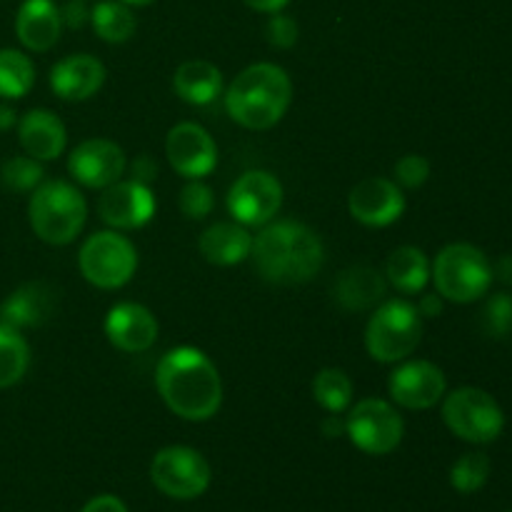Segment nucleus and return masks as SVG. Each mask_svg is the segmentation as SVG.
Wrapping results in <instances>:
<instances>
[{
    "label": "nucleus",
    "instance_id": "nucleus-1",
    "mask_svg": "<svg viewBox=\"0 0 512 512\" xmlns=\"http://www.w3.org/2000/svg\"><path fill=\"white\" fill-rule=\"evenodd\" d=\"M155 385L163 403L190 423L210 420L223 403V383L213 360L198 348H175L160 358Z\"/></svg>",
    "mask_w": 512,
    "mask_h": 512
},
{
    "label": "nucleus",
    "instance_id": "nucleus-2",
    "mask_svg": "<svg viewBox=\"0 0 512 512\" xmlns=\"http://www.w3.org/2000/svg\"><path fill=\"white\" fill-rule=\"evenodd\" d=\"M260 278L275 285H300L320 273L325 260L323 240L298 220L263 225L250 250Z\"/></svg>",
    "mask_w": 512,
    "mask_h": 512
},
{
    "label": "nucleus",
    "instance_id": "nucleus-3",
    "mask_svg": "<svg viewBox=\"0 0 512 512\" xmlns=\"http://www.w3.org/2000/svg\"><path fill=\"white\" fill-rule=\"evenodd\" d=\"M293 100V83L275 63H255L230 83L225 110L250 130H268L283 120Z\"/></svg>",
    "mask_w": 512,
    "mask_h": 512
},
{
    "label": "nucleus",
    "instance_id": "nucleus-4",
    "mask_svg": "<svg viewBox=\"0 0 512 512\" xmlns=\"http://www.w3.org/2000/svg\"><path fill=\"white\" fill-rule=\"evenodd\" d=\"M28 218L30 228L43 243L68 245L83 230L88 205L75 185L65 180H48V183H40L30 195Z\"/></svg>",
    "mask_w": 512,
    "mask_h": 512
},
{
    "label": "nucleus",
    "instance_id": "nucleus-5",
    "mask_svg": "<svg viewBox=\"0 0 512 512\" xmlns=\"http://www.w3.org/2000/svg\"><path fill=\"white\" fill-rule=\"evenodd\" d=\"M435 290L450 303H475L493 285V263L480 248L470 243L445 245L430 265Z\"/></svg>",
    "mask_w": 512,
    "mask_h": 512
},
{
    "label": "nucleus",
    "instance_id": "nucleus-6",
    "mask_svg": "<svg viewBox=\"0 0 512 512\" xmlns=\"http://www.w3.org/2000/svg\"><path fill=\"white\" fill-rule=\"evenodd\" d=\"M423 338V318L408 300H388L375 310L365 328V348L378 363L405 360Z\"/></svg>",
    "mask_w": 512,
    "mask_h": 512
},
{
    "label": "nucleus",
    "instance_id": "nucleus-7",
    "mask_svg": "<svg viewBox=\"0 0 512 512\" xmlns=\"http://www.w3.org/2000/svg\"><path fill=\"white\" fill-rule=\"evenodd\" d=\"M443 420L450 433L473 445L493 443L505 428L503 408L480 388L453 390L443 403Z\"/></svg>",
    "mask_w": 512,
    "mask_h": 512
},
{
    "label": "nucleus",
    "instance_id": "nucleus-8",
    "mask_svg": "<svg viewBox=\"0 0 512 512\" xmlns=\"http://www.w3.org/2000/svg\"><path fill=\"white\" fill-rule=\"evenodd\" d=\"M83 278L100 290H115L130 283L138 268V250L115 230L90 235L78 253Z\"/></svg>",
    "mask_w": 512,
    "mask_h": 512
},
{
    "label": "nucleus",
    "instance_id": "nucleus-9",
    "mask_svg": "<svg viewBox=\"0 0 512 512\" xmlns=\"http://www.w3.org/2000/svg\"><path fill=\"white\" fill-rule=\"evenodd\" d=\"M345 435L363 453L388 455L403 440L405 423L388 400L365 398L350 408L345 418Z\"/></svg>",
    "mask_w": 512,
    "mask_h": 512
},
{
    "label": "nucleus",
    "instance_id": "nucleus-10",
    "mask_svg": "<svg viewBox=\"0 0 512 512\" xmlns=\"http://www.w3.org/2000/svg\"><path fill=\"white\" fill-rule=\"evenodd\" d=\"M210 465L198 450L170 445L153 458L150 480L163 495L175 500L200 498L210 488Z\"/></svg>",
    "mask_w": 512,
    "mask_h": 512
},
{
    "label": "nucleus",
    "instance_id": "nucleus-11",
    "mask_svg": "<svg viewBox=\"0 0 512 512\" xmlns=\"http://www.w3.org/2000/svg\"><path fill=\"white\" fill-rule=\"evenodd\" d=\"M283 205V185L268 170L240 175L228 193V210L240 225H268Z\"/></svg>",
    "mask_w": 512,
    "mask_h": 512
},
{
    "label": "nucleus",
    "instance_id": "nucleus-12",
    "mask_svg": "<svg viewBox=\"0 0 512 512\" xmlns=\"http://www.w3.org/2000/svg\"><path fill=\"white\" fill-rule=\"evenodd\" d=\"M125 165L128 160L123 148L105 138L83 140L68 158V170L75 183L95 190H105L108 185L118 183L125 173Z\"/></svg>",
    "mask_w": 512,
    "mask_h": 512
},
{
    "label": "nucleus",
    "instance_id": "nucleus-13",
    "mask_svg": "<svg viewBox=\"0 0 512 512\" xmlns=\"http://www.w3.org/2000/svg\"><path fill=\"white\" fill-rule=\"evenodd\" d=\"M165 155L175 173L188 180H200L213 173L218 163V148L215 140L198 123H178L170 128L168 140H165Z\"/></svg>",
    "mask_w": 512,
    "mask_h": 512
},
{
    "label": "nucleus",
    "instance_id": "nucleus-14",
    "mask_svg": "<svg viewBox=\"0 0 512 512\" xmlns=\"http://www.w3.org/2000/svg\"><path fill=\"white\" fill-rule=\"evenodd\" d=\"M98 213L113 230L143 228L155 215V195L138 180H118L103 190Z\"/></svg>",
    "mask_w": 512,
    "mask_h": 512
},
{
    "label": "nucleus",
    "instance_id": "nucleus-15",
    "mask_svg": "<svg viewBox=\"0 0 512 512\" xmlns=\"http://www.w3.org/2000/svg\"><path fill=\"white\" fill-rule=\"evenodd\" d=\"M448 380L438 365L428 360H410L393 370L388 380L390 398L408 410H428L443 400Z\"/></svg>",
    "mask_w": 512,
    "mask_h": 512
},
{
    "label": "nucleus",
    "instance_id": "nucleus-16",
    "mask_svg": "<svg viewBox=\"0 0 512 512\" xmlns=\"http://www.w3.org/2000/svg\"><path fill=\"white\" fill-rule=\"evenodd\" d=\"M348 210L368 228H385L405 213V195L395 180L365 178L350 190Z\"/></svg>",
    "mask_w": 512,
    "mask_h": 512
},
{
    "label": "nucleus",
    "instance_id": "nucleus-17",
    "mask_svg": "<svg viewBox=\"0 0 512 512\" xmlns=\"http://www.w3.org/2000/svg\"><path fill=\"white\" fill-rule=\"evenodd\" d=\"M105 335L123 353H145L158 340V320L145 305L118 303L108 310Z\"/></svg>",
    "mask_w": 512,
    "mask_h": 512
},
{
    "label": "nucleus",
    "instance_id": "nucleus-18",
    "mask_svg": "<svg viewBox=\"0 0 512 512\" xmlns=\"http://www.w3.org/2000/svg\"><path fill=\"white\" fill-rule=\"evenodd\" d=\"M105 68L88 53L68 55L50 70V88L63 100H88L103 88Z\"/></svg>",
    "mask_w": 512,
    "mask_h": 512
},
{
    "label": "nucleus",
    "instance_id": "nucleus-19",
    "mask_svg": "<svg viewBox=\"0 0 512 512\" xmlns=\"http://www.w3.org/2000/svg\"><path fill=\"white\" fill-rule=\"evenodd\" d=\"M18 138L25 153L35 160H55L63 155L68 135H65L63 120L45 108L28 110L18 120Z\"/></svg>",
    "mask_w": 512,
    "mask_h": 512
},
{
    "label": "nucleus",
    "instance_id": "nucleus-20",
    "mask_svg": "<svg viewBox=\"0 0 512 512\" xmlns=\"http://www.w3.org/2000/svg\"><path fill=\"white\" fill-rule=\"evenodd\" d=\"M63 30L60 8L53 0H25L15 15L18 40L33 53H45L53 48Z\"/></svg>",
    "mask_w": 512,
    "mask_h": 512
},
{
    "label": "nucleus",
    "instance_id": "nucleus-21",
    "mask_svg": "<svg viewBox=\"0 0 512 512\" xmlns=\"http://www.w3.org/2000/svg\"><path fill=\"white\" fill-rule=\"evenodd\" d=\"M55 310V290L45 283H25L0 305V323L15 330L43 325Z\"/></svg>",
    "mask_w": 512,
    "mask_h": 512
},
{
    "label": "nucleus",
    "instance_id": "nucleus-22",
    "mask_svg": "<svg viewBox=\"0 0 512 512\" xmlns=\"http://www.w3.org/2000/svg\"><path fill=\"white\" fill-rule=\"evenodd\" d=\"M385 293H388V280L368 265H355V268L343 270L340 278L335 280L333 290L340 308L350 310V313L370 310L385 298Z\"/></svg>",
    "mask_w": 512,
    "mask_h": 512
},
{
    "label": "nucleus",
    "instance_id": "nucleus-23",
    "mask_svg": "<svg viewBox=\"0 0 512 512\" xmlns=\"http://www.w3.org/2000/svg\"><path fill=\"white\" fill-rule=\"evenodd\" d=\"M200 253L208 263L228 268L243 263L253 250V235L240 223H215L200 235Z\"/></svg>",
    "mask_w": 512,
    "mask_h": 512
},
{
    "label": "nucleus",
    "instance_id": "nucleus-24",
    "mask_svg": "<svg viewBox=\"0 0 512 512\" xmlns=\"http://www.w3.org/2000/svg\"><path fill=\"white\" fill-rule=\"evenodd\" d=\"M173 88L190 105H210L223 93V73L208 60H188L175 70Z\"/></svg>",
    "mask_w": 512,
    "mask_h": 512
},
{
    "label": "nucleus",
    "instance_id": "nucleus-25",
    "mask_svg": "<svg viewBox=\"0 0 512 512\" xmlns=\"http://www.w3.org/2000/svg\"><path fill=\"white\" fill-rule=\"evenodd\" d=\"M385 275H388V283L403 295L423 293L430 280V260L420 248L403 245L388 258Z\"/></svg>",
    "mask_w": 512,
    "mask_h": 512
},
{
    "label": "nucleus",
    "instance_id": "nucleus-26",
    "mask_svg": "<svg viewBox=\"0 0 512 512\" xmlns=\"http://www.w3.org/2000/svg\"><path fill=\"white\" fill-rule=\"evenodd\" d=\"M90 23H93L95 33L105 43H125L133 38L135 28V15L130 5L120 3V0H103L90 10Z\"/></svg>",
    "mask_w": 512,
    "mask_h": 512
},
{
    "label": "nucleus",
    "instance_id": "nucleus-27",
    "mask_svg": "<svg viewBox=\"0 0 512 512\" xmlns=\"http://www.w3.org/2000/svg\"><path fill=\"white\" fill-rule=\"evenodd\" d=\"M35 83V65L25 53L13 48L0 50V98L18 100Z\"/></svg>",
    "mask_w": 512,
    "mask_h": 512
},
{
    "label": "nucleus",
    "instance_id": "nucleus-28",
    "mask_svg": "<svg viewBox=\"0 0 512 512\" xmlns=\"http://www.w3.org/2000/svg\"><path fill=\"white\" fill-rule=\"evenodd\" d=\"M30 348L20 330L0 323V390L20 383L28 373Z\"/></svg>",
    "mask_w": 512,
    "mask_h": 512
},
{
    "label": "nucleus",
    "instance_id": "nucleus-29",
    "mask_svg": "<svg viewBox=\"0 0 512 512\" xmlns=\"http://www.w3.org/2000/svg\"><path fill=\"white\" fill-rule=\"evenodd\" d=\"M313 395L328 413H345L353 403V383H350L348 373L340 368H325L315 375L313 380Z\"/></svg>",
    "mask_w": 512,
    "mask_h": 512
},
{
    "label": "nucleus",
    "instance_id": "nucleus-30",
    "mask_svg": "<svg viewBox=\"0 0 512 512\" xmlns=\"http://www.w3.org/2000/svg\"><path fill=\"white\" fill-rule=\"evenodd\" d=\"M490 478V458L485 453H465L450 470V483L458 493H478Z\"/></svg>",
    "mask_w": 512,
    "mask_h": 512
},
{
    "label": "nucleus",
    "instance_id": "nucleus-31",
    "mask_svg": "<svg viewBox=\"0 0 512 512\" xmlns=\"http://www.w3.org/2000/svg\"><path fill=\"white\" fill-rule=\"evenodd\" d=\"M43 180V165L30 155H15L8 158L0 168V183L13 193H30Z\"/></svg>",
    "mask_w": 512,
    "mask_h": 512
},
{
    "label": "nucleus",
    "instance_id": "nucleus-32",
    "mask_svg": "<svg viewBox=\"0 0 512 512\" xmlns=\"http://www.w3.org/2000/svg\"><path fill=\"white\" fill-rule=\"evenodd\" d=\"M483 330L490 338H508L512 333V295L498 293L485 303Z\"/></svg>",
    "mask_w": 512,
    "mask_h": 512
},
{
    "label": "nucleus",
    "instance_id": "nucleus-33",
    "mask_svg": "<svg viewBox=\"0 0 512 512\" xmlns=\"http://www.w3.org/2000/svg\"><path fill=\"white\" fill-rule=\"evenodd\" d=\"M213 205V190H210V185H205L203 180H190L183 188V193H180V210H183L185 218L190 220L208 218Z\"/></svg>",
    "mask_w": 512,
    "mask_h": 512
},
{
    "label": "nucleus",
    "instance_id": "nucleus-34",
    "mask_svg": "<svg viewBox=\"0 0 512 512\" xmlns=\"http://www.w3.org/2000/svg\"><path fill=\"white\" fill-rule=\"evenodd\" d=\"M430 178V163L423 155H403V158L395 163V183L400 188L415 190Z\"/></svg>",
    "mask_w": 512,
    "mask_h": 512
},
{
    "label": "nucleus",
    "instance_id": "nucleus-35",
    "mask_svg": "<svg viewBox=\"0 0 512 512\" xmlns=\"http://www.w3.org/2000/svg\"><path fill=\"white\" fill-rule=\"evenodd\" d=\"M265 38L273 48L288 50L298 43V23L285 13L270 15L268 25H265Z\"/></svg>",
    "mask_w": 512,
    "mask_h": 512
},
{
    "label": "nucleus",
    "instance_id": "nucleus-36",
    "mask_svg": "<svg viewBox=\"0 0 512 512\" xmlns=\"http://www.w3.org/2000/svg\"><path fill=\"white\" fill-rule=\"evenodd\" d=\"M60 20H63V25H68V28H83L90 20L88 5H85L83 0H70V3H65L63 8H60Z\"/></svg>",
    "mask_w": 512,
    "mask_h": 512
},
{
    "label": "nucleus",
    "instance_id": "nucleus-37",
    "mask_svg": "<svg viewBox=\"0 0 512 512\" xmlns=\"http://www.w3.org/2000/svg\"><path fill=\"white\" fill-rule=\"evenodd\" d=\"M80 512H128V508H125L123 500L115 498V495H98V498L88 500Z\"/></svg>",
    "mask_w": 512,
    "mask_h": 512
},
{
    "label": "nucleus",
    "instance_id": "nucleus-38",
    "mask_svg": "<svg viewBox=\"0 0 512 512\" xmlns=\"http://www.w3.org/2000/svg\"><path fill=\"white\" fill-rule=\"evenodd\" d=\"M155 178H158V163H155L150 155H140V158L133 163V180L148 185L150 180Z\"/></svg>",
    "mask_w": 512,
    "mask_h": 512
},
{
    "label": "nucleus",
    "instance_id": "nucleus-39",
    "mask_svg": "<svg viewBox=\"0 0 512 512\" xmlns=\"http://www.w3.org/2000/svg\"><path fill=\"white\" fill-rule=\"evenodd\" d=\"M420 313V318H438L440 313H443V298L435 293H428L420 298V303L415 305Z\"/></svg>",
    "mask_w": 512,
    "mask_h": 512
},
{
    "label": "nucleus",
    "instance_id": "nucleus-40",
    "mask_svg": "<svg viewBox=\"0 0 512 512\" xmlns=\"http://www.w3.org/2000/svg\"><path fill=\"white\" fill-rule=\"evenodd\" d=\"M243 3L248 5V8L258 10V13L273 15V13H280V10H283L290 0H243Z\"/></svg>",
    "mask_w": 512,
    "mask_h": 512
},
{
    "label": "nucleus",
    "instance_id": "nucleus-41",
    "mask_svg": "<svg viewBox=\"0 0 512 512\" xmlns=\"http://www.w3.org/2000/svg\"><path fill=\"white\" fill-rule=\"evenodd\" d=\"M493 278H498L505 285H512V255H505L493 265Z\"/></svg>",
    "mask_w": 512,
    "mask_h": 512
},
{
    "label": "nucleus",
    "instance_id": "nucleus-42",
    "mask_svg": "<svg viewBox=\"0 0 512 512\" xmlns=\"http://www.w3.org/2000/svg\"><path fill=\"white\" fill-rule=\"evenodd\" d=\"M323 430H325V435H328V438H338L340 433L345 435V420H338V415L333 413L328 420H325Z\"/></svg>",
    "mask_w": 512,
    "mask_h": 512
},
{
    "label": "nucleus",
    "instance_id": "nucleus-43",
    "mask_svg": "<svg viewBox=\"0 0 512 512\" xmlns=\"http://www.w3.org/2000/svg\"><path fill=\"white\" fill-rule=\"evenodd\" d=\"M15 123H18V118H15V110L10 108V105L0 103V130H10Z\"/></svg>",
    "mask_w": 512,
    "mask_h": 512
},
{
    "label": "nucleus",
    "instance_id": "nucleus-44",
    "mask_svg": "<svg viewBox=\"0 0 512 512\" xmlns=\"http://www.w3.org/2000/svg\"><path fill=\"white\" fill-rule=\"evenodd\" d=\"M120 3H125V5H135V8H143V5L155 3V0H120Z\"/></svg>",
    "mask_w": 512,
    "mask_h": 512
},
{
    "label": "nucleus",
    "instance_id": "nucleus-45",
    "mask_svg": "<svg viewBox=\"0 0 512 512\" xmlns=\"http://www.w3.org/2000/svg\"><path fill=\"white\" fill-rule=\"evenodd\" d=\"M510 512H512V510H510Z\"/></svg>",
    "mask_w": 512,
    "mask_h": 512
}]
</instances>
